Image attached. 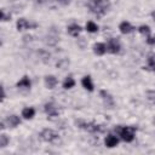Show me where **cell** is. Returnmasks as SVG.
<instances>
[{"label": "cell", "mask_w": 155, "mask_h": 155, "mask_svg": "<svg viewBox=\"0 0 155 155\" xmlns=\"http://www.w3.org/2000/svg\"><path fill=\"white\" fill-rule=\"evenodd\" d=\"M6 122H7V125L11 126V127H16V126H18V125L21 124V119H19L17 115H10V116H7Z\"/></svg>", "instance_id": "16"}, {"label": "cell", "mask_w": 155, "mask_h": 155, "mask_svg": "<svg viewBox=\"0 0 155 155\" xmlns=\"http://www.w3.org/2000/svg\"><path fill=\"white\" fill-rule=\"evenodd\" d=\"M107 50L110 52V53H119L120 52V50H121V45H120V42H119V40L117 39H110L109 41H108V45H107Z\"/></svg>", "instance_id": "7"}, {"label": "cell", "mask_w": 155, "mask_h": 155, "mask_svg": "<svg viewBox=\"0 0 155 155\" xmlns=\"http://www.w3.org/2000/svg\"><path fill=\"white\" fill-rule=\"evenodd\" d=\"M86 30H87L88 33H97V31H98V25H97L94 22L88 21V22L86 23Z\"/></svg>", "instance_id": "19"}, {"label": "cell", "mask_w": 155, "mask_h": 155, "mask_svg": "<svg viewBox=\"0 0 155 155\" xmlns=\"http://www.w3.org/2000/svg\"><path fill=\"white\" fill-rule=\"evenodd\" d=\"M147 44L148 45H154L155 44V36H147Z\"/></svg>", "instance_id": "24"}, {"label": "cell", "mask_w": 155, "mask_h": 155, "mask_svg": "<svg viewBox=\"0 0 155 155\" xmlns=\"http://www.w3.org/2000/svg\"><path fill=\"white\" fill-rule=\"evenodd\" d=\"M57 82L58 81H57L56 76H53V75H46L45 76V85H46L47 88H50V90L54 88L56 85H57Z\"/></svg>", "instance_id": "13"}, {"label": "cell", "mask_w": 155, "mask_h": 155, "mask_svg": "<svg viewBox=\"0 0 155 155\" xmlns=\"http://www.w3.org/2000/svg\"><path fill=\"white\" fill-rule=\"evenodd\" d=\"M104 144L108 148H114V147H116L119 144V138L115 137L114 134H108L105 137V139H104Z\"/></svg>", "instance_id": "10"}, {"label": "cell", "mask_w": 155, "mask_h": 155, "mask_svg": "<svg viewBox=\"0 0 155 155\" xmlns=\"http://www.w3.org/2000/svg\"><path fill=\"white\" fill-rule=\"evenodd\" d=\"M34 115H35V110H34V108H31V107H27V108H24V109L22 110V116H23L24 119H27V120L33 119Z\"/></svg>", "instance_id": "15"}, {"label": "cell", "mask_w": 155, "mask_h": 155, "mask_svg": "<svg viewBox=\"0 0 155 155\" xmlns=\"http://www.w3.org/2000/svg\"><path fill=\"white\" fill-rule=\"evenodd\" d=\"M87 6L93 15H96L97 17H102L109 11L110 1L109 0H90Z\"/></svg>", "instance_id": "1"}, {"label": "cell", "mask_w": 155, "mask_h": 155, "mask_svg": "<svg viewBox=\"0 0 155 155\" xmlns=\"http://www.w3.org/2000/svg\"><path fill=\"white\" fill-rule=\"evenodd\" d=\"M39 4H45V2H50V1H53V0H36Z\"/></svg>", "instance_id": "27"}, {"label": "cell", "mask_w": 155, "mask_h": 155, "mask_svg": "<svg viewBox=\"0 0 155 155\" xmlns=\"http://www.w3.org/2000/svg\"><path fill=\"white\" fill-rule=\"evenodd\" d=\"M107 45L103 44V42H97L93 45V52L97 54V56H103L105 52H107Z\"/></svg>", "instance_id": "12"}, {"label": "cell", "mask_w": 155, "mask_h": 155, "mask_svg": "<svg viewBox=\"0 0 155 155\" xmlns=\"http://www.w3.org/2000/svg\"><path fill=\"white\" fill-rule=\"evenodd\" d=\"M16 27H17V30L21 31V30H25V29H30V28H36L38 24L36 23H30L25 18H19L16 23Z\"/></svg>", "instance_id": "5"}, {"label": "cell", "mask_w": 155, "mask_h": 155, "mask_svg": "<svg viewBox=\"0 0 155 155\" xmlns=\"http://www.w3.org/2000/svg\"><path fill=\"white\" fill-rule=\"evenodd\" d=\"M151 17H153V19L155 21V10H154V11L151 12Z\"/></svg>", "instance_id": "28"}, {"label": "cell", "mask_w": 155, "mask_h": 155, "mask_svg": "<svg viewBox=\"0 0 155 155\" xmlns=\"http://www.w3.org/2000/svg\"><path fill=\"white\" fill-rule=\"evenodd\" d=\"M76 125L80 128H84V130H86V131H88L91 133H96V132H101L102 131L101 125H98L96 122H85V121L79 120V121H76Z\"/></svg>", "instance_id": "4"}, {"label": "cell", "mask_w": 155, "mask_h": 155, "mask_svg": "<svg viewBox=\"0 0 155 155\" xmlns=\"http://www.w3.org/2000/svg\"><path fill=\"white\" fill-rule=\"evenodd\" d=\"M54 1L58 2V4H61V5H63V6H65V5H68L70 2V0H54Z\"/></svg>", "instance_id": "26"}, {"label": "cell", "mask_w": 155, "mask_h": 155, "mask_svg": "<svg viewBox=\"0 0 155 155\" xmlns=\"http://www.w3.org/2000/svg\"><path fill=\"white\" fill-rule=\"evenodd\" d=\"M31 82L30 79L28 76H23L18 82H17V87H22V88H30Z\"/></svg>", "instance_id": "17"}, {"label": "cell", "mask_w": 155, "mask_h": 155, "mask_svg": "<svg viewBox=\"0 0 155 155\" xmlns=\"http://www.w3.org/2000/svg\"><path fill=\"white\" fill-rule=\"evenodd\" d=\"M8 142H10L8 136H6L5 133L0 134V147H1V148H5V147L8 144Z\"/></svg>", "instance_id": "22"}, {"label": "cell", "mask_w": 155, "mask_h": 155, "mask_svg": "<svg viewBox=\"0 0 155 155\" xmlns=\"http://www.w3.org/2000/svg\"><path fill=\"white\" fill-rule=\"evenodd\" d=\"M138 31H139L140 34H143V35L149 36V35H150V27L147 25V24H142V25L138 27Z\"/></svg>", "instance_id": "21"}, {"label": "cell", "mask_w": 155, "mask_h": 155, "mask_svg": "<svg viewBox=\"0 0 155 155\" xmlns=\"http://www.w3.org/2000/svg\"><path fill=\"white\" fill-rule=\"evenodd\" d=\"M99 94H101V97H102L104 104H105L108 108H114V105H115L114 98L111 97V94H110L108 91H105V90H101V91H99Z\"/></svg>", "instance_id": "6"}, {"label": "cell", "mask_w": 155, "mask_h": 155, "mask_svg": "<svg viewBox=\"0 0 155 155\" xmlns=\"http://www.w3.org/2000/svg\"><path fill=\"white\" fill-rule=\"evenodd\" d=\"M81 30H82L81 27L79 24H76V23H73V24H70L68 27V34L71 35V36H74V38H78L80 35Z\"/></svg>", "instance_id": "11"}, {"label": "cell", "mask_w": 155, "mask_h": 155, "mask_svg": "<svg viewBox=\"0 0 155 155\" xmlns=\"http://www.w3.org/2000/svg\"><path fill=\"white\" fill-rule=\"evenodd\" d=\"M115 131L119 133L120 138L127 143L132 142L134 139V132H136V128L134 127H131V126H117L115 128Z\"/></svg>", "instance_id": "2"}, {"label": "cell", "mask_w": 155, "mask_h": 155, "mask_svg": "<svg viewBox=\"0 0 155 155\" xmlns=\"http://www.w3.org/2000/svg\"><path fill=\"white\" fill-rule=\"evenodd\" d=\"M81 84H82V86L87 90V91H90V92H92L93 91V84H92V80H91V76H84L82 78V80H81Z\"/></svg>", "instance_id": "14"}, {"label": "cell", "mask_w": 155, "mask_h": 155, "mask_svg": "<svg viewBox=\"0 0 155 155\" xmlns=\"http://www.w3.org/2000/svg\"><path fill=\"white\" fill-rule=\"evenodd\" d=\"M147 62H148V68L151 70H155V53L149 54Z\"/></svg>", "instance_id": "20"}, {"label": "cell", "mask_w": 155, "mask_h": 155, "mask_svg": "<svg viewBox=\"0 0 155 155\" xmlns=\"http://www.w3.org/2000/svg\"><path fill=\"white\" fill-rule=\"evenodd\" d=\"M119 30H120L122 34H130V33H132V31L134 30V27H133L130 22L124 21V22H121V23L119 24Z\"/></svg>", "instance_id": "9"}, {"label": "cell", "mask_w": 155, "mask_h": 155, "mask_svg": "<svg viewBox=\"0 0 155 155\" xmlns=\"http://www.w3.org/2000/svg\"><path fill=\"white\" fill-rule=\"evenodd\" d=\"M10 18H11V15H10V13H6L5 10H1V21H2V22H6V21H8Z\"/></svg>", "instance_id": "23"}, {"label": "cell", "mask_w": 155, "mask_h": 155, "mask_svg": "<svg viewBox=\"0 0 155 155\" xmlns=\"http://www.w3.org/2000/svg\"><path fill=\"white\" fill-rule=\"evenodd\" d=\"M147 93H148V96H149L148 98L150 101H155V91H148Z\"/></svg>", "instance_id": "25"}, {"label": "cell", "mask_w": 155, "mask_h": 155, "mask_svg": "<svg viewBox=\"0 0 155 155\" xmlns=\"http://www.w3.org/2000/svg\"><path fill=\"white\" fill-rule=\"evenodd\" d=\"M75 86V80L71 78V76H67L65 79H64V81H63V87L65 88V90H69V88H71V87H74Z\"/></svg>", "instance_id": "18"}, {"label": "cell", "mask_w": 155, "mask_h": 155, "mask_svg": "<svg viewBox=\"0 0 155 155\" xmlns=\"http://www.w3.org/2000/svg\"><path fill=\"white\" fill-rule=\"evenodd\" d=\"M39 136L44 142H47V143H56L59 139V134L52 128H44Z\"/></svg>", "instance_id": "3"}, {"label": "cell", "mask_w": 155, "mask_h": 155, "mask_svg": "<svg viewBox=\"0 0 155 155\" xmlns=\"http://www.w3.org/2000/svg\"><path fill=\"white\" fill-rule=\"evenodd\" d=\"M44 110H45V113H46L50 117L58 116V114H59L58 108H57L54 104H52V103H46L45 107H44Z\"/></svg>", "instance_id": "8"}]
</instances>
